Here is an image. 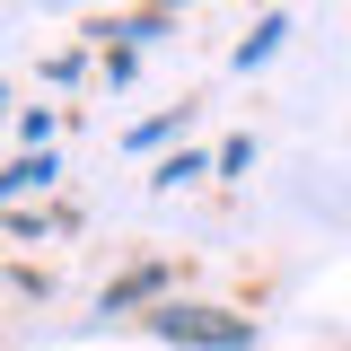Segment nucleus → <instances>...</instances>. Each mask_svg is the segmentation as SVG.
<instances>
[{
    "label": "nucleus",
    "instance_id": "3",
    "mask_svg": "<svg viewBox=\"0 0 351 351\" xmlns=\"http://www.w3.org/2000/svg\"><path fill=\"white\" fill-rule=\"evenodd\" d=\"M281 36H290V27H281V18H263L255 36L237 44V71H255V62H263V53H272V44H281Z\"/></svg>",
    "mask_w": 351,
    "mask_h": 351
},
{
    "label": "nucleus",
    "instance_id": "5",
    "mask_svg": "<svg viewBox=\"0 0 351 351\" xmlns=\"http://www.w3.org/2000/svg\"><path fill=\"white\" fill-rule=\"evenodd\" d=\"M158 9H176V0H158Z\"/></svg>",
    "mask_w": 351,
    "mask_h": 351
},
{
    "label": "nucleus",
    "instance_id": "2",
    "mask_svg": "<svg viewBox=\"0 0 351 351\" xmlns=\"http://www.w3.org/2000/svg\"><path fill=\"white\" fill-rule=\"evenodd\" d=\"M167 290V263H141V272H123L114 290H106V316H123V307H141V299H158Z\"/></svg>",
    "mask_w": 351,
    "mask_h": 351
},
{
    "label": "nucleus",
    "instance_id": "6",
    "mask_svg": "<svg viewBox=\"0 0 351 351\" xmlns=\"http://www.w3.org/2000/svg\"><path fill=\"white\" fill-rule=\"evenodd\" d=\"M0 106H9V97H0Z\"/></svg>",
    "mask_w": 351,
    "mask_h": 351
},
{
    "label": "nucleus",
    "instance_id": "4",
    "mask_svg": "<svg viewBox=\"0 0 351 351\" xmlns=\"http://www.w3.org/2000/svg\"><path fill=\"white\" fill-rule=\"evenodd\" d=\"M44 176H53V167H44V158H18V167L0 176V193H27V184H44Z\"/></svg>",
    "mask_w": 351,
    "mask_h": 351
},
{
    "label": "nucleus",
    "instance_id": "1",
    "mask_svg": "<svg viewBox=\"0 0 351 351\" xmlns=\"http://www.w3.org/2000/svg\"><path fill=\"white\" fill-rule=\"evenodd\" d=\"M149 334H158V343H184V351H246L255 343L246 316H228V307H176V299L149 316Z\"/></svg>",
    "mask_w": 351,
    "mask_h": 351
}]
</instances>
